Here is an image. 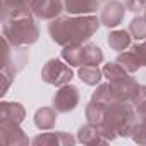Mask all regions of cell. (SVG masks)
<instances>
[]
</instances>
